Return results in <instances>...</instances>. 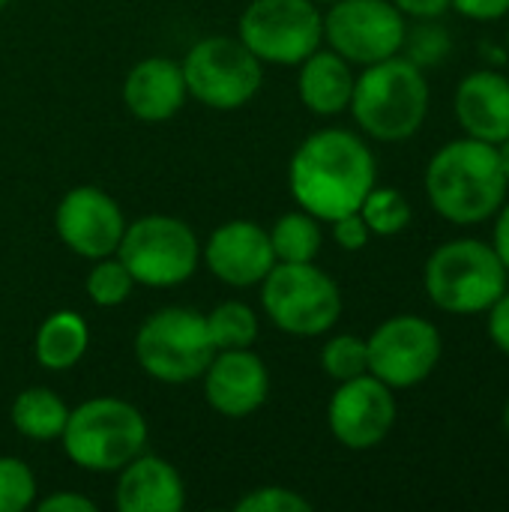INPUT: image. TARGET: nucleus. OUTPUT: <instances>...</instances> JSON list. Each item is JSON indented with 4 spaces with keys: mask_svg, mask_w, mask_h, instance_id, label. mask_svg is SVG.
<instances>
[{
    "mask_svg": "<svg viewBox=\"0 0 509 512\" xmlns=\"http://www.w3.org/2000/svg\"><path fill=\"white\" fill-rule=\"evenodd\" d=\"M375 156L348 129H324L309 135L291 156L288 186L300 210L318 222L357 213L375 186Z\"/></svg>",
    "mask_w": 509,
    "mask_h": 512,
    "instance_id": "nucleus-1",
    "label": "nucleus"
},
{
    "mask_svg": "<svg viewBox=\"0 0 509 512\" xmlns=\"http://www.w3.org/2000/svg\"><path fill=\"white\" fill-rule=\"evenodd\" d=\"M509 180L498 147L480 138L444 144L426 168V195L453 225H480L507 201Z\"/></svg>",
    "mask_w": 509,
    "mask_h": 512,
    "instance_id": "nucleus-2",
    "label": "nucleus"
},
{
    "mask_svg": "<svg viewBox=\"0 0 509 512\" xmlns=\"http://www.w3.org/2000/svg\"><path fill=\"white\" fill-rule=\"evenodd\" d=\"M351 114L357 126L378 141H408L429 114V81L423 66L408 57L369 63L354 81Z\"/></svg>",
    "mask_w": 509,
    "mask_h": 512,
    "instance_id": "nucleus-3",
    "label": "nucleus"
},
{
    "mask_svg": "<svg viewBox=\"0 0 509 512\" xmlns=\"http://www.w3.org/2000/svg\"><path fill=\"white\" fill-rule=\"evenodd\" d=\"M60 444L81 471L114 474L144 453L147 420L135 405L123 399H87L69 411Z\"/></svg>",
    "mask_w": 509,
    "mask_h": 512,
    "instance_id": "nucleus-4",
    "label": "nucleus"
},
{
    "mask_svg": "<svg viewBox=\"0 0 509 512\" xmlns=\"http://www.w3.org/2000/svg\"><path fill=\"white\" fill-rule=\"evenodd\" d=\"M507 267L483 240L441 243L423 270L429 300L450 315H480L507 291Z\"/></svg>",
    "mask_w": 509,
    "mask_h": 512,
    "instance_id": "nucleus-5",
    "label": "nucleus"
},
{
    "mask_svg": "<svg viewBox=\"0 0 509 512\" xmlns=\"http://www.w3.org/2000/svg\"><path fill=\"white\" fill-rule=\"evenodd\" d=\"M213 354L207 318L195 309H159L135 333L138 366L162 384H189L201 378Z\"/></svg>",
    "mask_w": 509,
    "mask_h": 512,
    "instance_id": "nucleus-6",
    "label": "nucleus"
},
{
    "mask_svg": "<svg viewBox=\"0 0 509 512\" xmlns=\"http://www.w3.org/2000/svg\"><path fill=\"white\" fill-rule=\"evenodd\" d=\"M114 255L138 285L174 288L198 270L201 243L183 219L153 213L126 225Z\"/></svg>",
    "mask_w": 509,
    "mask_h": 512,
    "instance_id": "nucleus-7",
    "label": "nucleus"
},
{
    "mask_svg": "<svg viewBox=\"0 0 509 512\" xmlns=\"http://www.w3.org/2000/svg\"><path fill=\"white\" fill-rule=\"evenodd\" d=\"M261 306L282 333L321 336L333 330L342 315V291L324 270L315 267V261H276L261 282Z\"/></svg>",
    "mask_w": 509,
    "mask_h": 512,
    "instance_id": "nucleus-8",
    "label": "nucleus"
},
{
    "mask_svg": "<svg viewBox=\"0 0 509 512\" xmlns=\"http://www.w3.org/2000/svg\"><path fill=\"white\" fill-rule=\"evenodd\" d=\"M180 66L189 96L213 111H237L249 105L264 84V63L231 36H207L195 42Z\"/></svg>",
    "mask_w": 509,
    "mask_h": 512,
    "instance_id": "nucleus-9",
    "label": "nucleus"
},
{
    "mask_svg": "<svg viewBox=\"0 0 509 512\" xmlns=\"http://www.w3.org/2000/svg\"><path fill=\"white\" fill-rule=\"evenodd\" d=\"M324 39L312 0H252L240 15V42L273 66H300Z\"/></svg>",
    "mask_w": 509,
    "mask_h": 512,
    "instance_id": "nucleus-10",
    "label": "nucleus"
},
{
    "mask_svg": "<svg viewBox=\"0 0 509 512\" xmlns=\"http://www.w3.org/2000/svg\"><path fill=\"white\" fill-rule=\"evenodd\" d=\"M369 375L393 390L423 384L441 363L444 342L432 321L420 315H393L369 339Z\"/></svg>",
    "mask_w": 509,
    "mask_h": 512,
    "instance_id": "nucleus-11",
    "label": "nucleus"
},
{
    "mask_svg": "<svg viewBox=\"0 0 509 512\" xmlns=\"http://www.w3.org/2000/svg\"><path fill=\"white\" fill-rule=\"evenodd\" d=\"M405 15L390 0H336L324 15V39L348 63H378L405 48Z\"/></svg>",
    "mask_w": 509,
    "mask_h": 512,
    "instance_id": "nucleus-12",
    "label": "nucleus"
},
{
    "mask_svg": "<svg viewBox=\"0 0 509 512\" xmlns=\"http://www.w3.org/2000/svg\"><path fill=\"white\" fill-rule=\"evenodd\" d=\"M399 417L393 387L375 375L342 381L327 405V426L348 450H372L387 441Z\"/></svg>",
    "mask_w": 509,
    "mask_h": 512,
    "instance_id": "nucleus-13",
    "label": "nucleus"
},
{
    "mask_svg": "<svg viewBox=\"0 0 509 512\" xmlns=\"http://www.w3.org/2000/svg\"><path fill=\"white\" fill-rule=\"evenodd\" d=\"M54 225L66 249H72L75 255L87 261L114 255L126 231L120 204L99 186L69 189L57 204Z\"/></svg>",
    "mask_w": 509,
    "mask_h": 512,
    "instance_id": "nucleus-14",
    "label": "nucleus"
},
{
    "mask_svg": "<svg viewBox=\"0 0 509 512\" xmlns=\"http://www.w3.org/2000/svg\"><path fill=\"white\" fill-rule=\"evenodd\" d=\"M201 252L210 273L231 288L258 285L276 267L270 234L252 219H231L219 225Z\"/></svg>",
    "mask_w": 509,
    "mask_h": 512,
    "instance_id": "nucleus-15",
    "label": "nucleus"
},
{
    "mask_svg": "<svg viewBox=\"0 0 509 512\" xmlns=\"http://www.w3.org/2000/svg\"><path fill=\"white\" fill-rule=\"evenodd\" d=\"M201 378L210 408L228 420H243L255 414L270 396L267 366L249 348L216 351Z\"/></svg>",
    "mask_w": 509,
    "mask_h": 512,
    "instance_id": "nucleus-16",
    "label": "nucleus"
},
{
    "mask_svg": "<svg viewBox=\"0 0 509 512\" xmlns=\"http://www.w3.org/2000/svg\"><path fill=\"white\" fill-rule=\"evenodd\" d=\"M114 504L120 512H180L186 507V486L171 462L141 453L120 468Z\"/></svg>",
    "mask_w": 509,
    "mask_h": 512,
    "instance_id": "nucleus-17",
    "label": "nucleus"
},
{
    "mask_svg": "<svg viewBox=\"0 0 509 512\" xmlns=\"http://www.w3.org/2000/svg\"><path fill=\"white\" fill-rule=\"evenodd\" d=\"M456 117L468 138L501 144L509 135V78L495 69L471 72L456 87Z\"/></svg>",
    "mask_w": 509,
    "mask_h": 512,
    "instance_id": "nucleus-18",
    "label": "nucleus"
},
{
    "mask_svg": "<svg viewBox=\"0 0 509 512\" xmlns=\"http://www.w3.org/2000/svg\"><path fill=\"white\" fill-rule=\"evenodd\" d=\"M186 96L183 66L168 57H147L135 63L123 81V102L144 123L171 120L183 108Z\"/></svg>",
    "mask_w": 509,
    "mask_h": 512,
    "instance_id": "nucleus-19",
    "label": "nucleus"
},
{
    "mask_svg": "<svg viewBox=\"0 0 509 512\" xmlns=\"http://www.w3.org/2000/svg\"><path fill=\"white\" fill-rule=\"evenodd\" d=\"M354 72L351 63L330 51H312L303 63H300V78H297V90H300V102L321 117H333L342 114L351 105V93H354Z\"/></svg>",
    "mask_w": 509,
    "mask_h": 512,
    "instance_id": "nucleus-20",
    "label": "nucleus"
},
{
    "mask_svg": "<svg viewBox=\"0 0 509 512\" xmlns=\"http://www.w3.org/2000/svg\"><path fill=\"white\" fill-rule=\"evenodd\" d=\"M87 345H90L87 321L78 312L60 309V312H51L39 324L33 354H36V363L42 369L66 372L87 354Z\"/></svg>",
    "mask_w": 509,
    "mask_h": 512,
    "instance_id": "nucleus-21",
    "label": "nucleus"
},
{
    "mask_svg": "<svg viewBox=\"0 0 509 512\" xmlns=\"http://www.w3.org/2000/svg\"><path fill=\"white\" fill-rule=\"evenodd\" d=\"M9 417H12V426L18 429V435H24L30 441H54L66 429L69 408L48 387H30L15 396Z\"/></svg>",
    "mask_w": 509,
    "mask_h": 512,
    "instance_id": "nucleus-22",
    "label": "nucleus"
},
{
    "mask_svg": "<svg viewBox=\"0 0 509 512\" xmlns=\"http://www.w3.org/2000/svg\"><path fill=\"white\" fill-rule=\"evenodd\" d=\"M270 234V246L276 261L282 264H309L318 258L321 252V225L312 213L297 210V213H285L276 219V225L267 231Z\"/></svg>",
    "mask_w": 509,
    "mask_h": 512,
    "instance_id": "nucleus-23",
    "label": "nucleus"
},
{
    "mask_svg": "<svg viewBox=\"0 0 509 512\" xmlns=\"http://www.w3.org/2000/svg\"><path fill=\"white\" fill-rule=\"evenodd\" d=\"M207 318V333L213 339L216 351H231V348H252L258 339V315L237 300L219 303Z\"/></svg>",
    "mask_w": 509,
    "mask_h": 512,
    "instance_id": "nucleus-24",
    "label": "nucleus"
},
{
    "mask_svg": "<svg viewBox=\"0 0 509 512\" xmlns=\"http://www.w3.org/2000/svg\"><path fill=\"white\" fill-rule=\"evenodd\" d=\"M360 216L378 237H396L411 225V204L399 189L372 186L360 204Z\"/></svg>",
    "mask_w": 509,
    "mask_h": 512,
    "instance_id": "nucleus-25",
    "label": "nucleus"
},
{
    "mask_svg": "<svg viewBox=\"0 0 509 512\" xmlns=\"http://www.w3.org/2000/svg\"><path fill=\"white\" fill-rule=\"evenodd\" d=\"M132 285H135V279L129 276V270L123 267V261L120 258H111V255L108 258H99L93 264V270L87 273V282H84L87 297L96 306H102V309H114V306L126 303L129 294H132Z\"/></svg>",
    "mask_w": 509,
    "mask_h": 512,
    "instance_id": "nucleus-26",
    "label": "nucleus"
},
{
    "mask_svg": "<svg viewBox=\"0 0 509 512\" xmlns=\"http://www.w3.org/2000/svg\"><path fill=\"white\" fill-rule=\"evenodd\" d=\"M321 366L333 381H351L369 372V348L366 339L354 336V333H342L333 336L324 351H321Z\"/></svg>",
    "mask_w": 509,
    "mask_h": 512,
    "instance_id": "nucleus-27",
    "label": "nucleus"
},
{
    "mask_svg": "<svg viewBox=\"0 0 509 512\" xmlns=\"http://www.w3.org/2000/svg\"><path fill=\"white\" fill-rule=\"evenodd\" d=\"M36 501V477L33 471L15 459L0 456V512H21Z\"/></svg>",
    "mask_w": 509,
    "mask_h": 512,
    "instance_id": "nucleus-28",
    "label": "nucleus"
},
{
    "mask_svg": "<svg viewBox=\"0 0 509 512\" xmlns=\"http://www.w3.org/2000/svg\"><path fill=\"white\" fill-rule=\"evenodd\" d=\"M237 512H309L312 501H306L303 495H297L294 489L285 486H261L252 489L249 495H243L237 504Z\"/></svg>",
    "mask_w": 509,
    "mask_h": 512,
    "instance_id": "nucleus-29",
    "label": "nucleus"
},
{
    "mask_svg": "<svg viewBox=\"0 0 509 512\" xmlns=\"http://www.w3.org/2000/svg\"><path fill=\"white\" fill-rule=\"evenodd\" d=\"M405 45H408V60H414L417 66H429V63H438L444 57V51L450 48V39L441 27H432V24H423L414 30V36L408 39L405 36Z\"/></svg>",
    "mask_w": 509,
    "mask_h": 512,
    "instance_id": "nucleus-30",
    "label": "nucleus"
},
{
    "mask_svg": "<svg viewBox=\"0 0 509 512\" xmlns=\"http://www.w3.org/2000/svg\"><path fill=\"white\" fill-rule=\"evenodd\" d=\"M369 237H372V231H369V225L363 222L360 210L333 219V240H336L345 252H360V249H366Z\"/></svg>",
    "mask_w": 509,
    "mask_h": 512,
    "instance_id": "nucleus-31",
    "label": "nucleus"
},
{
    "mask_svg": "<svg viewBox=\"0 0 509 512\" xmlns=\"http://www.w3.org/2000/svg\"><path fill=\"white\" fill-rule=\"evenodd\" d=\"M489 339L509 357V291H504L489 309Z\"/></svg>",
    "mask_w": 509,
    "mask_h": 512,
    "instance_id": "nucleus-32",
    "label": "nucleus"
},
{
    "mask_svg": "<svg viewBox=\"0 0 509 512\" xmlns=\"http://www.w3.org/2000/svg\"><path fill=\"white\" fill-rule=\"evenodd\" d=\"M453 9L474 21H498L509 12V0H453Z\"/></svg>",
    "mask_w": 509,
    "mask_h": 512,
    "instance_id": "nucleus-33",
    "label": "nucleus"
},
{
    "mask_svg": "<svg viewBox=\"0 0 509 512\" xmlns=\"http://www.w3.org/2000/svg\"><path fill=\"white\" fill-rule=\"evenodd\" d=\"M402 15L420 18V21H435L447 9H453V0H390Z\"/></svg>",
    "mask_w": 509,
    "mask_h": 512,
    "instance_id": "nucleus-34",
    "label": "nucleus"
},
{
    "mask_svg": "<svg viewBox=\"0 0 509 512\" xmlns=\"http://www.w3.org/2000/svg\"><path fill=\"white\" fill-rule=\"evenodd\" d=\"M96 504L75 492H54L45 501H39V512H93Z\"/></svg>",
    "mask_w": 509,
    "mask_h": 512,
    "instance_id": "nucleus-35",
    "label": "nucleus"
},
{
    "mask_svg": "<svg viewBox=\"0 0 509 512\" xmlns=\"http://www.w3.org/2000/svg\"><path fill=\"white\" fill-rule=\"evenodd\" d=\"M495 252L501 258V264L507 267L509 273V204H501L498 219H495Z\"/></svg>",
    "mask_w": 509,
    "mask_h": 512,
    "instance_id": "nucleus-36",
    "label": "nucleus"
},
{
    "mask_svg": "<svg viewBox=\"0 0 509 512\" xmlns=\"http://www.w3.org/2000/svg\"><path fill=\"white\" fill-rule=\"evenodd\" d=\"M495 147H498V159H501V168H504V174H507L509 180V135L501 144H495Z\"/></svg>",
    "mask_w": 509,
    "mask_h": 512,
    "instance_id": "nucleus-37",
    "label": "nucleus"
},
{
    "mask_svg": "<svg viewBox=\"0 0 509 512\" xmlns=\"http://www.w3.org/2000/svg\"><path fill=\"white\" fill-rule=\"evenodd\" d=\"M504 432H507V438H509V399H507V405H504Z\"/></svg>",
    "mask_w": 509,
    "mask_h": 512,
    "instance_id": "nucleus-38",
    "label": "nucleus"
},
{
    "mask_svg": "<svg viewBox=\"0 0 509 512\" xmlns=\"http://www.w3.org/2000/svg\"><path fill=\"white\" fill-rule=\"evenodd\" d=\"M312 3H336V0H312Z\"/></svg>",
    "mask_w": 509,
    "mask_h": 512,
    "instance_id": "nucleus-39",
    "label": "nucleus"
},
{
    "mask_svg": "<svg viewBox=\"0 0 509 512\" xmlns=\"http://www.w3.org/2000/svg\"><path fill=\"white\" fill-rule=\"evenodd\" d=\"M6 3H9V0H0V9H3V6H6Z\"/></svg>",
    "mask_w": 509,
    "mask_h": 512,
    "instance_id": "nucleus-40",
    "label": "nucleus"
},
{
    "mask_svg": "<svg viewBox=\"0 0 509 512\" xmlns=\"http://www.w3.org/2000/svg\"><path fill=\"white\" fill-rule=\"evenodd\" d=\"M507 45H509V33H507Z\"/></svg>",
    "mask_w": 509,
    "mask_h": 512,
    "instance_id": "nucleus-41",
    "label": "nucleus"
}]
</instances>
